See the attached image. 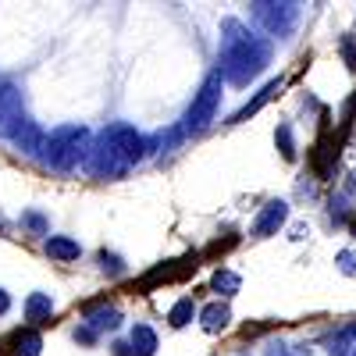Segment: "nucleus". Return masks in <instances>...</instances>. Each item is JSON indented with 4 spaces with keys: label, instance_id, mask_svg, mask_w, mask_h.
I'll list each match as a JSON object with an SVG mask.
<instances>
[{
    "label": "nucleus",
    "instance_id": "nucleus-1",
    "mask_svg": "<svg viewBox=\"0 0 356 356\" xmlns=\"http://www.w3.org/2000/svg\"><path fill=\"white\" fill-rule=\"evenodd\" d=\"M271 61V43L257 36L250 25L239 18L221 22V54H218V72L228 86H250Z\"/></svg>",
    "mask_w": 356,
    "mask_h": 356
},
{
    "label": "nucleus",
    "instance_id": "nucleus-2",
    "mask_svg": "<svg viewBox=\"0 0 356 356\" xmlns=\"http://www.w3.org/2000/svg\"><path fill=\"white\" fill-rule=\"evenodd\" d=\"M150 150V139L136 132L129 122H114L93 139V154H89V175L97 178H122L129 175Z\"/></svg>",
    "mask_w": 356,
    "mask_h": 356
},
{
    "label": "nucleus",
    "instance_id": "nucleus-3",
    "mask_svg": "<svg viewBox=\"0 0 356 356\" xmlns=\"http://www.w3.org/2000/svg\"><path fill=\"white\" fill-rule=\"evenodd\" d=\"M89 154H93V136L86 125H57L54 132H47V146H43V164L50 171H79L89 168Z\"/></svg>",
    "mask_w": 356,
    "mask_h": 356
},
{
    "label": "nucleus",
    "instance_id": "nucleus-4",
    "mask_svg": "<svg viewBox=\"0 0 356 356\" xmlns=\"http://www.w3.org/2000/svg\"><path fill=\"white\" fill-rule=\"evenodd\" d=\"M221 86H225V75L218 68L203 79L200 93L193 97V104L186 111V122H182V132L186 136H200V132L211 129V122L218 118V107H221Z\"/></svg>",
    "mask_w": 356,
    "mask_h": 356
},
{
    "label": "nucleus",
    "instance_id": "nucleus-5",
    "mask_svg": "<svg viewBox=\"0 0 356 356\" xmlns=\"http://www.w3.org/2000/svg\"><path fill=\"white\" fill-rule=\"evenodd\" d=\"M250 15L257 18V25L264 29L267 36L275 40H289L296 22H300V4H271V0H257V4H250Z\"/></svg>",
    "mask_w": 356,
    "mask_h": 356
},
{
    "label": "nucleus",
    "instance_id": "nucleus-6",
    "mask_svg": "<svg viewBox=\"0 0 356 356\" xmlns=\"http://www.w3.org/2000/svg\"><path fill=\"white\" fill-rule=\"evenodd\" d=\"M25 125V100L15 82H0V139H15Z\"/></svg>",
    "mask_w": 356,
    "mask_h": 356
},
{
    "label": "nucleus",
    "instance_id": "nucleus-7",
    "mask_svg": "<svg viewBox=\"0 0 356 356\" xmlns=\"http://www.w3.org/2000/svg\"><path fill=\"white\" fill-rule=\"evenodd\" d=\"M289 221V203L285 200H267L260 207V214L253 218V228L250 235H257V239H267V235H278V228Z\"/></svg>",
    "mask_w": 356,
    "mask_h": 356
},
{
    "label": "nucleus",
    "instance_id": "nucleus-8",
    "mask_svg": "<svg viewBox=\"0 0 356 356\" xmlns=\"http://www.w3.org/2000/svg\"><path fill=\"white\" fill-rule=\"evenodd\" d=\"M82 324H86V328L89 332H93V335H104V332H114L118 328V324H122V310H118L114 303L107 307H89L86 314H82Z\"/></svg>",
    "mask_w": 356,
    "mask_h": 356
},
{
    "label": "nucleus",
    "instance_id": "nucleus-9",
    "mask_svg": "<svg viewBox=\"0 0 356 356\" xmlns=\"http://www.w3.org/2000/svg\"><path fill=\"white\" fill-rule=\"evenodd\" d=\"M15 143V150L25 154V157H43V146H47V132L36 125V122H25L22 132L11 139Z\"/></svg>",
    "mask_w": 356,
    "mask_h": 356
},
{
    "label": "nucleus",
    "instance_id": "nucleus-10",
    "mask_svg": "<svg viewBox=\"0 0 356 356\" xmlns=\"http://www.w3.org/2000/svg\"><path fill=\"white\" fill-rule=\"evenodd\" d=\"M282 86H285V79H271V82H267V86L260 89V93H257V97H253L250 104H243L239 111L232 114V125L246 122V118H253V114H257V111H260L264 104H271V100H275V93H282Z\"/></svg>",
    "mask_w": 356,
    "mask_h": 356
},
{
    "label": "nucleus",
    "instance_id": "nucleus-11",
    "mask_svg": "<svg viewBox=\"0 0 356 356\" xmlns=\"http://www.w3.org/2000/svg\"><path fill=\"white\" fill-rule=\"evenodd\" d=\"M43 250H47L50 260H61V264L82 257V246L72 239V235H50V239H43Z\"/></svg>",
    "mask_w": 356,
    "mask_h": 356
},
{
    "label": "nucleus",
    "instance_id": "nucleus-12",
    "mask_svg": "<svg viewBox=\"0 0 356 356\" xmlns=\"http://www.w3.org/2000/svg\"><path fill=\"white\" fill-rule=\"evenodd\" d=\"M200 324H203V332H211V335H218V332H225L228 324H232V310H228V303H207L203 310H200Z\"/></svg>",
    "mask_w": 356,
    "mask_h": 356
},
{
    "label": "nucleus",
    "instance_id": "nucleus-13",
    "mask_svg": "<svg viewBox=\"0 0 356 356\" xmlns=\"http://www.w3.org/2000/svg\"><path fill=\"white\" fill-rule=\"evenodd\" d=\"M54 317V296L50 292H33L25 300V321L29 324H43Z\"/></svg>",
    "mask_w": 356,
    "mask_h": 356
},
{
    "label": "nucleus",
    "instance_id": "nucleus-14",
    "mask_svg": "<svg viewBox=\"0 0 356 356\" xmlns=\"http://www.w3.org/2000/svg\"><path fill=\"white\" fill-rule=\"evenodd\" d=\"M129 346H132L136 356H154V353H157V332L150 328V324H132Z\"/></svg>",
    "mask_w": 356,
    "mask_h": 356
},
{
    "label": "nucleus",
    "instance_id": "nucleus-15",
    "mask_svg": "<svg viewBox=\"0 0 356 356\" xmlns=\"http://www.w3.org/2000/svg\"><path fill=\"white\" fill-rule=\"evenodd\" d=\"M193 317H200V310H196V303L189 300V296H182V300L168 310V324H171V328H186V324H193Z\"/></svg>",
    "mask_w": 356,
    "mask_h": 356
},
{
    "label": "nucleus",
    "instance_id": "nucleus-16",
    "mask_svg": "<svg viewBox=\"0 0 356 356\" xmlns=\"http://www.w3.org/2000/svg\"><path fill=\"white\" fill-rule=\"evenodd\" d=\"M43 353V339L36 328H25L15 335V356H40Z\"/></svg>",
    "mask_w": 356,
    "mask_h": 356
},
{
    "label": "nucleus",
    "instance_id": "nucleus-17",
    "mask_svg": "<svg viewBox=\"0 0 356 356\" xmlns=\"http://www.w3.org/2000/svg\"><path fill=\"white\" fill-rule=\"evenodd\" d=\"M353 349H356V324L328 339V356H353Z\"/></svg>",
    "mask_w": 356,
    "mask_h": 356
},
{
    "label": "nucleus",
    "instance_id": "nucleus-18",
    "mask_svg": "<svg viewBox=\"0 0 356 356\" xmlns=\"http://www.w3.org/2000/svg\"><path fill=\"white\" fill-rule=\"evenodd\" d=\"M211 289L221 292V296H235V292L243 289V278L235 275V271H228V267H218L214 278H211Z\"/></svg>",
    "mask_w": 356,
    "mask_h": 356
},
{
    "label": "nucleus",
    "instance_id": "nucleus-19",
    "mask_svg": "<svg viewBox=\"0 0 356 356\" xmlns=\"http://www.w3.org/2000/svg\"><path fill=\"white\" fill-rule=\"evenodd\" d=\"M97 260H100V267H104V275H111V278H122L129 267H125V260L118 257V253H111V250H100L97 253Z\"/></svg>",
    "mask_w": 356,
    "mask_h": 356
},
{
    "label": "nucleus",
    "instance_id": "nucleus-20",
    "mask_svg": "<svg viewBox=\"0 0 356 356\" xmlns=\"http://www.w3.org/2000/svg\"><path fill=\"white\" fill-rule=\"evenodd\" d=\"M22 228L33 232V235H47V239H50V221H47L40 211H25V214H22Z\"/></svg>",
    "mask_w": 356,
    "mask_h": 356
},
{
    "label": "nucleus",
    "instance_id": "nucleus-21",
    "mask_svg": "<svg viewBox=\"0 0 356 356\" xmlns=\"http://www.w3.org/2000/svg\"><path fill=\"white\" fill-rule=\"evenodd\" d=\"M275 143H278V150H282L285 161H296V143H292V129H289V125H278Z\"/></svg>",
    "mask_w": 356,
    "mask_h": 356
},
{
    "label": "nucleus",
    "instance_id": "nucleus-22",
    "mask_svg": "<svg viewBox=\"0 0 356 356\" xmlns=\"http://www.w3.org/2000/svg\"><path fill=\"white\" fill-rule=\"evenodd\" d=\"M335 264H339L342 275H356V250H342V253L335 257Z\"/></svg>",
    "mask_w": 356,
    "mask_h": 356
},
{
    "label": "nucleus",
    "instance_id": "nucleus-23",
    "mask_svg": "<svg viewBox=\"0 0 356 356\" xmlns=\"http://www.w3.org/2000/svg\"><path fill=\"white\" fill-rule=\"evenodd\" d=\"M342 57L349 61V68H356V43H353V36L342 40Z\"/></svg>",
    "mask_w": 356,
    "mask_h": 356
},
{
    "label": "nucleus",
    "instance_id": "nucleus-24",
    "mask_svg": "<svg viewBox=\"0 0 356 356\" xmlns=\"http://www.w3.org/2000/svg\"><path fill=\"white\" fill-rule=\"evenodd\" d=\"M75 342H82V346H89V342H97V335H93V332H89V328H86V324H82V328H75Z\"/></svg>",
    "mask_w": 356,
    "mask_h": 356
},
{
    "label": "nucleus",
    "instance_id": "nucleus-25",
    "mask_svg": "<svg viewBox=\"0 0 356 356\" xmlns=\"http://www.w3.org/2000/svg\"><path fill=\"white\" fill-rule=\"evenodd\" d=\"M307 235H310V228H307V225H292V235H289V239L300 243V239H307Z\"/></svg>",
    "mask_w": 356,
    "mask_h": 356
},
{
    "label": "nucleus",
    "instance_id": "nucleus-26",
    "mask_svg": "<svg viewBox=\"0 0 356 356\" xmlns=\"http://www.w3.org/2000/svg\"><path fill=\"white\" fill-rule=\"evenodd\" d=\"M8 310H11V296H8L4 289H0V317H4Z\"/></svg>",
    "mask_w": 356,
    "mask_h": 356
},
{
    "label": "nucleus",
    "instance_id": "nucleus-27",
    "mask_svg": "<svg viewBox=\"0 0 356 356\" xmlns=\"http://www.w3.org/2000/svg\"><path fill=\"white\" fill-rule=\"evenodd\" d=\"M4 232H8V221H4V218H0V235H4Z\"/></svg>",
    "mask_w": 356,
    "mask_h": 356
},
{
    "label": "nucleus",
    "instance_id": "nucleus-28",
    "mask_svg": "<svg viewBox=\"0 0 356 356\" xmlns=\"http://www.w3.org/2000/svg\"><path fill=\"white\" fill-rule=\"evenodd\" d=\"M353 235H356V225H353Z\"/></svg>",
    "mask_w": 356,
    "mask_h": 356
},
{
    "label": "nucleus",
    "instance_id": "nucleus-29",
    "mask_svg": "<svg viewBox=\"0 0 356 356\" xmlns=\"http://www.w3.org/2000/svg\"><path fill=\"white\" fill-rule=\"evenodd\" d=\"M353 356H356V349H353Z\"/></svg>",
    "mask_w": 356,
    "mask_h": 356
}]
</instances>
